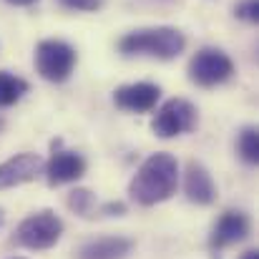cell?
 Returning <instances> with one entry per match:
<instances>
[{
  "mask_svg": "<svg viewBox=\"0 0 259 259\" xmlns=\"http://www.w3.org/2000/svg\"><path fill=\"white\" fill-rule=\"evenodd\" d=\"M61 3L71 10H83V13H93L103 5V0H61Z\"/></svg>",
  "mask_w": 259,
  "mask_h": 259,
  "instance_id": "17",
  "label": "cell"
},
{
  "mask_svg": "<svg viewBox=\"0 0 259 259\" xmlns=\"http://www.w3.org/2000/svg\"><path fill=\"white\" fill-rule=\"evenodd\" d=\"M15 259H20V257H15Z\"/></svg>",
  "mask_w": 259,
  "mask_h": 259,
  "instance_id": "21",
  "label": "cell"
},
{
  "mask_svg": "<svg viewBox=\"0 0 259 259\" xmlns=\"http://www.w3.org/2000/svg\"><path fill=\"white\" fill-rule=\"evenodd\" d=\"M28 93V81L15 76V73H8V71H0V108H8L13 103H18L23 96Z\"/></svg>",
  "mask_w": 259,
  "mask_h": 259,
  "instance_id": "13",
  "label": "cell"
},
{
  "mask_svg": "<svg viewBox=\"0 0 259 259\" xmlns=\"http://www.w3.org/2000/svg\"><path fill=\"white\" fill-rule=\"evenodd\" d=\"M234 73L232 58L219 48H201L189 63V78L201 88L219 86Z\"/></svg>",
  "mask_w": 259,
  "mask_h": 259,
  "instance_id": "5",
  "label": "cell"
},
{
  "mask_svg": "<svg viewBox=\"0 0 259 259\" xmlns=\"http://www.w3.org/2000/svg\"><path fill=\"white\" fill-rule=\"evenodd\" d=\"M43 174L51 186H63V184L78 181L86 174V159L78 151L61 149V141H53V156L43 166Z\"/></svg>",
  "mask_w": 259,
  "mask_h": 259,
  "instance_id": "7",
  "label": "cell"
},
{
  "mask_svg": "<svg viewBox=\"0 0 259 259\" xmlns=\"http://www.w3.org/2000/svg\"><path fill=\"white\" fill-rule=\"evenodd\" d=\"M43 166H46L43 159L38 154H30V151H23V154L10 156L8 161L0 164V191L38 179L43 174Z\"/></svg>",
  "mask_w": 259,
  "mask_h": 259,
  "instance_id": "8",
  "label": "cell"
},
{
  "mask_svg": "<svg viewBox=\"0 0 259 259\" xmlns=\"http://www.w3.org/2000/svg\"><path fill=\"white\" fill-rule=\"evenodd\" d=\"M151 128L159 139H174L181 134H189L196 128V108L186 98H171L166 101L156 118L151 121Z\"/></svg>",
  "mask_w": 259,
  "mask_h": 259,
  "instance_id": "6",
  "label": "cell"
},
{
  "mask_svg": "<svg viewBox=\"0 0 259 259\" xmlns=\"http://www.w3.org/2000/svg\"><path fill=\"white\" fill-rule=\"evenodd\" d=\"M35 68L51 83H63L76 68V51L66 40H40L35 48Z\"/></svg>",
  "mask_w": 259,
  "mask_h": 259,
  "instance_id": "4",
  "label": "cell"
},
{
  "mask_svg": "<svg viewBox=\"0 0 259 259\" xmlns=\"http://www.w3.org/2000/svg\"><path fill=\"white\" fill-rule=\"evenodd\" d=\"M179 186V164L171 154H151L128 184V194L141 206H156L171 199Z\"/></svg>",
  "mask_w": 259,
  "mask_h": 259,
  "instance_id": "1",
  "label": "cell"
},
{
  "mask_svg": "<svg viewBox=\"0 0 259 259\" xmlns=\"http://www.w3.org/2000/svg\"><path fill=\"white\" fill-rule=\"evenodd\" d=\"M10 5H20V8H25V5H33V3H38V0H8Z\"/></svg>",
  "mask_w": 259,
  "mask_h": 259,
  "instance_id": "19",
  "label": "cell"
},
{
  "mask_svg": "<svg viewBox=\"0 0 259 259\" xmlns=\"http://www.w3.org/2000/svg\"><path fill=\"white\" fill-rule=\"evenodd\" d=\"M161 88L156 83H128V86L116 88L113 93V103L121 111H131V113H146L159 103Z\"/></svg>",
  "mask_w": 259,
  "mask_h": 259,
  "instance_id": "10",
  "label": "cell"
},
{
  "mask_svg": "<svg viewBox=\"0 0 259 259\" xmlns=\"http://www.w3.org/2000/svg\"><path fill=\"white\" fill-rule=\"evenodd\" d=\"M68 206H71L76 214H81V217H93V214H98L96 199H93V194H91L88 189H76V191H71V194H68Z\"/></svg>",
  "mask_w": 259,
  "mask_h": 259,
  "instance_id": "15",
  "label": "cell"
},
{
  "mask_svg": "<svg viewBox=\"0 0 259 259\" xmlns=\"http://www.w3.org/2000/svg\"><path fill=\"white\" fill-rule=\"evenodd\" d=\"M242 259H259V252L257 249H249V252H244V254H242Z\"/></svg>",
  "mask_w": 259,
  "mask_h": 259,
  "instance_id": "20",
  "label": "cell"
},
{
  "mask_svg": "<svg viewBox=\"0 0 259 259\" xmlns=\"http://www.w3.org/2000/svg\"><path fill=\"white\" fill-rule=\"evenodd\" d=\"M184 194L191 204H199V206H209L217 201V184L211 174L206 171V166L189 161L184 171Z\"/></svg>",
  "mask_w": 259,
  "mask_h": 259,
  "instance_id": "11",
  "label": "cell"
},
{
  "mask_svg": "<svg viewBox=\"0 0 259 259\" xmlns=\"http://www.w3.org/2000/svg\"><path fill=\"white\" fill-rule=\"evenodd\" d=\"M98 214H106V217H123V214H126V204H123V201H108V204L98 206Z\"/></svg>",
  "mask_w": 259,
  "mask_h": 259,
  "instance_id": "18",
  "label": "cell"
},
{
  "mask_svg": "<svg viewBox=\"0 0 259 259\" xmlns=\"http://www.w3.org/2000/svg\"><path fill=\"white\" fill-rule=\"evenodd\" d=\"M237 18H242V20H247V23H257L259 18V0H242L239 5H237Z\"/></svg>",
  "mask_w": 259,
  "mask_h": 259,
  "instance_id": "16",
  "label": "cell"
},
{
  "mask_svg": "<svg viewBox=\"0 0 259 259\" xmlns=\"http://www.w3.org/2000/svg\"><path fill=\"white\" fill-rule=\"evenodd\" d=\"M237 149H239V156L247 164H257L259 161V131L254 126L242 128V134L237 139Z\"/></svg>",
  "mask_w": 259,
  "mask_h": 259,
  "instance_id": "14",
  "label": "cell"
},
{
  "mask_svg": "<svg viewBox=\"0 0 259 259\" xmlns=\"http://www.w3.org/2000/svg\"><path fill=\"white\" fill-rule=\"evenodd\" d=\"M63 234V222L56 211L51 209H43V211H35L30 217H25L18 229H15V244L25 247V249H51L58 244Z\"/></svg>",
  "mask_w": 259,
  "mask_h": 259,
  "instance_id": "3",
  "label": "cell"
},
{
  "mask_svg": "<svg viewBox=\"0 0 259 259\" xmlns=\"http://www.w3.org/2000/svg\"><path fill=\"white\" fill-rule=\"evenodd\" d=\"M247 234H249V217L239 209H227L211 229L209 247L214 252H219V249H227V247L242 242Z\"/></svg>",
  "mask_w": 259,
  "mask_h": 259,
  "instance_id": "9",
  "label": "cell"
},
{
  "mask_svg": "<svg viewBox=\"0 0 259 259\" xmlns=\"http://www.w3.org/2000/svg\"><path fill=\"white\" fill-rule=\"evenodd\" d=\"M186 46V38L181 30L159 25V28H141L134 33H126L118 40V51L123 56H151L161 61L176 58Z\"/></svg>",
  "mask_w": 259,
  "mask_h": 259,
  "instance_id": "2",
  "label": "cell"
},
{
  "mask_svg": "<svg viewBox=\"0 0 259 259\" xmlns=\"http://www.w3.org/2000/svg\"><path fill=\"white\" fill-rule=\"evenodd\" d=\"M134 249V242L126 237H98L86 242L76 259H126Z\"/></svg>",
  "mask_w": 259,
  "mask_h": 259,
  "instance_id": "12",
  "label": "cell"
}]
</instances>
